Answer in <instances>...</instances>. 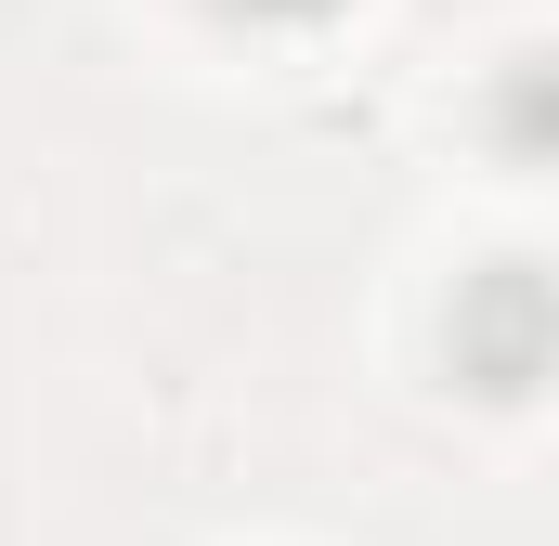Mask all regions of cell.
<instances>
[{"label":"cell","instance_id":"1","mask_svg":"<svg viewBox=\"0 0 559 546\" xmlns=\"http://www.w3.org/2000/svg\"><path fill=\"white\" fill-rule=\"evenodd\" d=\"M442 352H455V378L481 404H521L547 378V273L534 261H481L455 286V312H442Z\"/></svg>","mask_w":559,"mask_h":546},{"label":"cell","instance_id":"2","mask_svg":"<svg viewBox=\"0 0 559 546\" xmlns=\"http://www.w3.org/2000/svg\"><path fill=\"white\" fill-rule=\"evenodd\" d=\"M222 13H248V26H325V13H352V0H222Z\"/></svg>","mask_w":559,"mask_h":546}]
</instances>
